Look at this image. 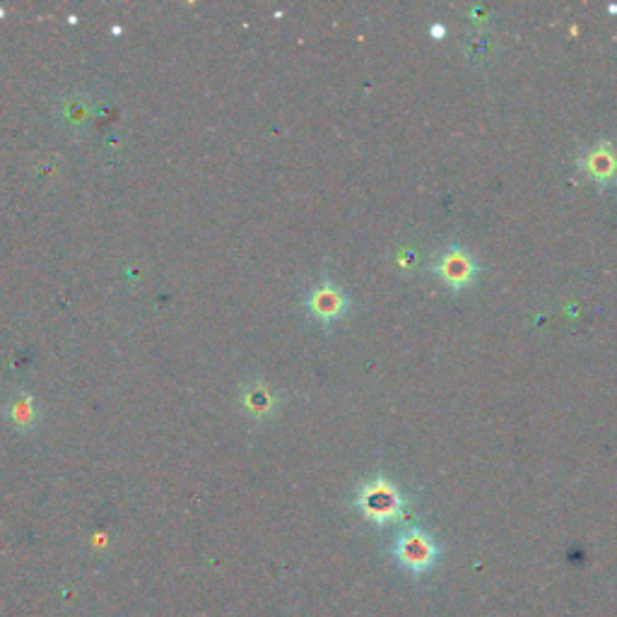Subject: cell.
I'll list each match as a JSON object with an SVG mask.
<instances>
[{
  "instance_id": "6da1fadb",
  "label": "cell",
  "mask_w": 617,
  "mask_h": 617,
  "mask_svg": "<svg viewBox=\"0 0 617 617\" xmlns=\"http://www.w3.org/2000/svg\"><path fill=\"white\" fill-rule=\"evenodd\" d=\"M357 507L374 524H391L398 519L403 509V497L398 487L384 478H376L372 483H364L357 492Z\"/></svg>"
},
{
  "instance_id": "277c9868",
  "label": "cell",
  "mask_w": 617,
  "mask_h": 617,
  "mask_svg": "<svg viewBox=\"0 0 617 617\" xmlns=\"http://www.w3.org/2000/svg\"><path fill=\"white\" fill-rule=\"evenodd\" d=\"M307 307L311 314L319 321H336L338 316H343L345 307H348V299H345L343 290L331 282H323V285L314 287L307 299Z\"/></svg>"
},
{
  "instance_id": "3957f363",
  "label": "cell",
  "mask_w": 617,
  "mask_h": 617,
  "mask_svg": "<svg viewBox=\"0 0 617 617\" xmlns=\"http://www.w3.org/2000/svg\"><path fill=\"white\" fill-rule=\"evenodd\" d=\"M434 270H437V275L446 282V285L458 290V287H466L473 282L475 261L468 251L458 249V246H451V249H446L444 254L439 256L437 268Z\"/></svg>"
},
{
  "instance_id": "5b68a950",
  "label": "cell",
  "mask_w": 617,
  "mask_h": 617,
  "mask_svg": "<svg viewBox=\"0 0 617 617\" xmlns=\"http://www.w3.org/2000/svg\"><path fill=\"white\" fill-rule=\"evenodd\" d=\"M581 169L598 184H610L617 179V155L610 143H598L589 155L581 157Z\"/></svg>"
},
{
  "instance_id": "7a4b0ae2",
  "label": "cell",
  "mask_w": 617,
  "mask_h": 617,
  "mask_svg": "<svg viewBox=\"0 0 617 617\" xmlns=\"http://www.w3.org/2000/svg\"><path fill=\"white\" fill-rule=\"evenodd\" d=\"M396 557L410 572H427L437 560V545L422 531H405L396 540Z\"/></svg>"
},
{
  "instance_id": "8992f818",
  "label": "cell",
  "mask_w": 617,
  "mask_h": 617,
  "mask_svg": "<svg viewBox=\"0 0 617 617\" xmlns=\"http://www.w3.org/2000/svg\"><path fill=\"white\" fill-rule=\"evenodd\" d=\"M432 34H434V37H442L444 27H432Z\"/></svg>"
}]
</instances>
